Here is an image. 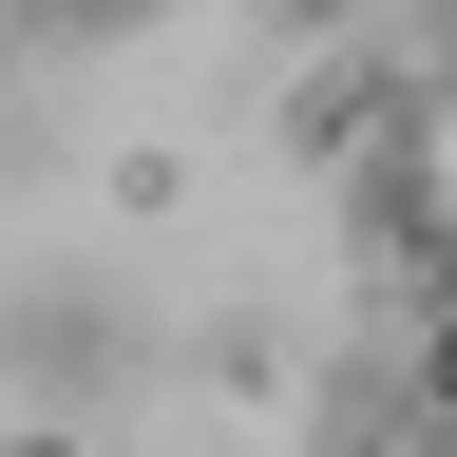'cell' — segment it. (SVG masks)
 <instances>
[{"label":"cell","mask_w":457,"mask_h":457,"mask_svg":"<svg viewBox=\"0 0 457 457\" xmlns=\"http://www.w3.org/2000/svg\"><path fill=\"white\" fill-rule=\"evenodd\" d=\"M343 457H457V400L438 381H381L362 420H343Z\"/></svg>","instance_id":"cell-1"}]
</instances>
